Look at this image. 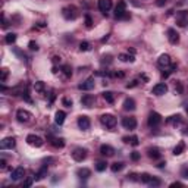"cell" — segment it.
<instances>
[{"mask_svg": "<svg viewBox=\"0 0 188 188\" xmlns=\"http://www.w3.org/2000/svg\"><path fill=\"white\" fill-rule=\"evenodd\" d=\"M115 16L118 19H131V14L127 12V5H125L123 0L118 2V6L115 9Z\"/></svg>", "mask_w": 188, "mask_h": 188, "instance_id": "6da1fadb", "label": "cell"}, {"mask_svg": "<svg viewBox=\"0 0 188 188\" xmlns=\"http://www.w3.org/2000/svg\"><path fill=\"white\" fill-rule=\"evenodd\" d=\"M101 123L106 128H109V129H113V128L116 127V118H115L113 115L106 113L101 116Z\"/></svg>", "mask_w": 188, "mask_h": 188, "instance_id": "7a4b0ae2", "label": "cell"}, {"mask_svg": "<svg viewBox=\"0 0 188 188\" xmlns=\"http://www.w3.org/2000/svg\"><path fill=\"white\" fill-rule=\"evenodd\" d=\"M162 123V116L157 112H151L148 115V127L150 128H157Z\"/></svg>", "mask_w": 188, "mask_h": 188, "instance_id": "3957f363", "label": "cell"}, {"mask_svg": "<svg viewBox=\"0 0 188 188\" xmlns=\"http://www.w3.org/2000/svg\"><path fill=\"white\" fill-rule=\"evenodd\" d=\"M27 143L29 144V146H33V147H41L43 144H44V141H43V138L41 137H38V135H34V134H29L27 137Z\"/></svg>", "mask_w": 188, "mask_h": 188, "instance_id": "277c9868", "label": "cell"}, {"mask_svg": "<svg viewBox=\"0 0 188 188\" xmlns=\"http://www.w3.org/2000/svg\"><path fill=\"white\" fill-rule=\"evenodd\" d=\"M24 176H25V169L22 168V166H18V168H15L10 172V179L12 181H21Z\"/></svg>", "mask_w": 188, "mask_h": 188, "instance_id": "5b68a950", "label": "cell"}, {"mask_svg": "<svg viewBox=\"0 0 188 188\" xmlns=\"http://www.w3.org/2000/svg\"><path fill=\"white\" fill-rule=\"evenodd\" d=\"M15 146H16V141H15L14 137H7L5 140H2V143H0V148L2 150H12Z\"/></svg>", "mask_w": 188, "mask_h": 188, "instance_id": "8992f818", "label": "cell"}, {"mask_svg": "<svg viewBox=\"0 0 188 188\" xmlns=\"http://www.w3.org/2000/svg\"><path fill=\"white\" fill-rule=\"evenodd\" d=\"M72 157H74V160L75 162H82V160H85V157H87V150L85 148H75L74 150V153H72Z\"/></svg>", "mask_w": 188, "mask_h": 188, "instance_id": "52a82bcc", "label": "cell"}, {"mask_svg": "<svg viewBox=\"0 0 188 188\" xmlns=\"http://www.w3.org/2000/svg\"><path fill=\"white\" fill-rule=\"evenodd\" d=\"M122 127L125 128V129H135V127H137V119H135L134 116H127V118L122 119Z\"/></svg>", "mask_w": 188, "mask_h": 188, "instance_id": "ba28073f", "label": "cell"}, {"mask_svg": "<svg viewBox=\"0 0 188 188\" xmlns=\"http://www.w3.org/2000/svg\"><path fill=\"white\" fill-rule=\"evenodd\" d=\"M78 127H80L82 131H87V129H90V127H91L90 118H88V116H85V115L80 116V118H78Z\"/></svg>", "mask_w": 188, "mask_h": 188, "instance_id": "9c48e42d", "label": "cell"}, {"mask_svg": "<svg viewBox=\"0 0 188 188\" xmlns=\"http://www.w3.org/2000/svg\"><path fill=\"white\" fill-rule=\"evenodd\" d=\"M94 82H96V81H94V76H90V78H87L82 84H80L78 88L82 90V91H90V90H93L94 88Z\"/></svg>", "mask_w": 188, "mask_h": 188, "instance_id": "30bf717a", "label": "cell"}, {"mask_svg": "<svg viewBox=\"0 0 188 188\" xmlns=\"http://www.w3.org/2000/svg\"><path fill=\"white\" fill-rule=\"evenodd\" d=\"M63 16L66 18V19H75L78 14H76V7L75 6H68L63 9Z\"/></svg>", "mask_w": 188, "mask_h": 188, "instance_id": "8fae6325", "label": "cell"}, {"mask_svg": "<svg viewBox=\"0 0 188 188\" xmlns=\"http://www.w3.org/2000/svg\"><path fill=\"white\" fill-rule=\"evenodd\" d=\"M168 40L170 44H178V43H179V34L176 33V29L169 28L168 29Z\"/></svg>", "mask_w": 188, "mask_h": 188, "instance_id": "7c38bea8", "label": "cell"}, {"mask_svg": "<svg viewBox=\"0 0 188 188\" xmlns=\"http://www.w3.org/2000/svg\"><path fill=\"white\" fill-rule=\"evenodd\" d=\"M168 93V85L165 82H160V84H156L153 87V94L156 96H163V94Z\"/></svg>", "mask_w": 188, "mask_h": 188, "instance_id": "4fadbf2b", "label": "cell"}, {"mask_svg": "<svg viewBox=\"0 0 188 188\" xmlns=\"http://www.w3.org/2000/svg\"><path fill=\"white\" fill-rule=\"evenodd\" d=\"M16 118H18V121L19 122H28L29 119H31V113H29L28 110L19 109V110L16 112Z\"/></svg>", "mask_w": 188, "mask_h": 188, "instance_id": "5bb4252c", "label": "cell"}, {"mask_svg": "<svg viewBox=\"0 0 188 188\" xmlns=\"http://www.w3.org/2000/svg\"><path fill=\"white\" fill-rule=\"evenodd\" d=\"M112 9V0H99V10L106 14Z\"/></svg>", "mask_w": 188, "mask_h": 188, "instance_id": "9a60e30c", "label": "cell"}, {"mask_svg": "<svg viewBox=\"0 0 188 188\" xmlns=\"http://www.w3.org/2000/svg\"><path fill=\"white\" fill-rule=\"evenodd\" d=\"M166 123H168V125H174V127L181 125L182 123V116L181 115H172V116H169L168 119H166Z\"/></svg>", "mask_w": 188, "mask_h": 188, "instance_id": "2e32d148", "label": "cell"}, {"mask_svg": "<svg viewBox=\"0 0 188 188\" xmlns=\"http://www.w3.org/2000/svg\"><path fill=\"white\" fill-rule=\"evenodd\" d=\"M81 103L85 108H91L94 104V96H91V94H84L82 99H81Z\"/></svg>", "mask_w": 188, "mask_h": 188, "instance_id": "e0dca14e", "label": "cell"}, {"mask_svg": "<svg viewBox=\"0 0 188 188\" xmlns=\"http://www.w3.org/2000/svg\"><path fill=\"white\" fill-rule=\"evenodd\" d=\"M170 62L172 61H170V56H169V54H162L160 57H159V62H157V63H159L160 68H168L172 65Z\"/></svg>", "mask_w": 188, "mask_h": 188, "instance_id": "ac0fdd59", "label": "cell"}, {"mask_svg": "<svg viewBox=\"0 0 188 188\" xmlns=\"http://www.w3.org/2000/svg\"><path fill=\"white\" fill-rule=\"evenodd\" d=\"M100 153L103 156H113L115 155V148L112 147V146H109V144H103L100 147Z\"/></svg>", "mask_w": 188, "mask_h": 188, "instance_id": "d6986e66", "label": "cell"}, {"mask_svg": "<svg viewBox=\"0 0 188 188\" xmlns=\"http://www.w3.org/2000/svg\"><path fill=\"white\" fill-rule=\"evenodd\" d=\"M47 176V166H41L40 170L34 175V181H41Z\"/></svg>", "mask_w": 188, "mask_h": 188, "instance_id": "ffe728a7", "label": "cell"}, {"mask_svg": "<svg viewBox=\"0 0 188 188\" xmlns=\"http://www.w3.org/2000/svg\"><path fill=\"white\" fill-rule=\"evenodd\" d=\"M65 118H66V113H65L63 110H57L56 115H54V122H56L57 125H62V123L65 122Z\"/></svg>", "mask_w": 188, "mask_h": 188, "instance_id": "44dd1931", "label": "cell"}, {"mask_svg": "<svg viewBox=\"0 0 188 188\" xmlns=\"http://www.w3.org/2000/svg\"><path fill=\"white\" fill-rule=\"evenodd\" d=\"M123 109H125V110H135V100L134 99H131V97L125 99V101H123Z\"/></svg>", "mask_w": 188, "mask_h": 188, "instance_id": "7402d4cb", "label": "cell"}, {"mask_svg": "<svg viewBox=\"0 0 188 188\" xmlns=\"http://www.w3.org/2000/svg\"><path fill=\"white\" fill-rule=\"evenodd\" d=\"M76 175L80 176L81 179H87L88 176L91 175V170H90V169H87V168H81V169H78V170H76Z\"/></svg>", "mask_w": 188, "mask_h": 188, "instance_id": "603a6c76", "label": "cell"}, {"mask_svg": "<svg viewBox=\"0 0 188 188\" xmlns=\"http://www.w3.org/2000/svg\"><path fill=\"white\" fill-rule=\"evenodd\" d=\"M123 141H125L127 144L134 146V147H137V146L140 144V141H138V137H137V135H132V137H123Z\"/></svg>", "mask_w": 188, "mask_h": 188, "instance_id": "cb8c5ba5", "label": "cell"}, {"mask_svg": "<svg viewBox=\"0 0 188 188\" xmlns=\"http://www.w3.org/2000/svg\"><path fill=\"white\" fill-rule=\"evenodd\" d=\"M50 140H52V144H53L56 148L65 147V140H63V138H52V137H50Z\"/></svg>", "mask_w": 188, "mask_h": 188, "instance_id": "d4e9b609", "label": "cell"}, {"mask_svg": "<svg viewBox=\"0 0 188 188\" xmlns=\"http://www.w3.org/2000/svg\"><path fill=\"white\" fill-rule=\"evenodd\" d=\"M160 151L157 150V148H148V157L150 159H155V160H157V159H160Z\"/></svg>", "mask_w": 188, "mask_h": 188, "instance_id": "484cf974", "label": "cell"}, {"mask_svg": "<svg viewBox=\"0 0 188 188\" xmlns=\"http://www.w3.org/2000/svg\"><path fill=\"white\" fill-rule=\"evenodd\" d=\"M184 150H185V143H184V141H181V143H179V144L174 148V155L175 156H179Z\"/></svg>", "mask_w": 188, "mask_h": 188, "instance_id": "4316f807", "label": "cell"}, {"mask_svg": "<svg viewBox=\"0 0 188 188\" xmlns=\"http://www.w3.org/2000/svg\"><path fill=\"white\" fill-rule=\"evenodd\" d=\"M187 12L185 10H182L181 14H179V21H178V24L181 25V27H185L187 25Z\"/></svg>", "mask_w": 188, "mask_h": 188, "instance_id": "83f0119b", "label": "cell"}, {"mask_svg": "<svg viewBox=\"0 0 188 188\" xmlns=\"http://www.w3.org/2000/svg\"><path fill=\"white\" fill-rule=\"evenodd\" d=\"M103 99L108 101V103H113V101H115V96H113V93H112V91H104V93H103Z\"/></svg>", "mask_w": 188, "mask_h": 188, "instance_id": "f1b7e54d", "label": "cell"}, {"mask_svg": "<svg viewBox=\"0 0 188 188\" xmlns=\"http://www.w3.org/2000/svg\"><path fill=\"white\" fill-rule=\"evenodd\" d=\"M5 41H6V44H14L15 41H16V34L9 33L6 37H5Z\"/></svg>", "mask_w": 188, "mask_h": 188, "instance_id": "f546056e", "label": "cell"}, {"mask_svg": "<svg viewBox=\"0 0 188 188\" xmlns=\"http://www.w3.org/2000/svg\"><path fill=\"white\" fill-rule=\"evenodd\" d=\"M34 88H35V91L43 93V91L46 90V85H44V82H43V81H37V82L34 84Z\"/></svg>", "mask_w": 188, "mask_h": 188, "instance_id": "4dcf8cb0", "label": "cell"}, {"mask_svg": "<svg viewBox=\"0 0 188 188\" xmlns=\"http://www.w3.org/2000/svg\"><path fill=\"white\" fill-rule=\"evenodd\" d=\"M123 163L122 162H115L113 165H112V172H119V170H122L123 169Z\"/></svg>", "mask_w": 188, "mask_h": 188, "instance_id": "1f68e13d", "label": "cell"}, {"mask_svg": "<svg viewBox=\"0 0 188 188\" xmlns=\"http://www.w3.org/2000/svg\"><path fill=\"white\" fill-rule=\"evenodd\" d=\"M119 59H121L122 62H134V54H131V56H129V54H125V53H121L119 54Z\"/></svg>", "mask_w": 188, "mask_h": 188, "instance_id": "d6a6232c", "label": "cell"}, {"mask_svg": "<svg viewBox=\"0 0 188 188\" xmlns=\"http://www.w3.org/2000/svg\"><path fill=\"white\" fill-rule=\"evenodd\" d=\"M62 71H63L65 76H68V78L72 75V68L69 66V65H63V66H62Z\"/></svg>", "mask_w": 188, "mask_h": 188, "instance_id": "836d02e7", "label": "cell"}, {"mask_svg": "<svg viewBox=\"0 0 188 188\" xmlns=\"http://www.w3.org/2000/svg\"><path fill=\"white\" fill-rule=\"evenodd\" d=\"M106 168H108V163H106V162H99V163L96 165V169H97L99 172H103V170H106Z\"/></svg>", "mask_w": 188, "mask_h": 188, "instance_id": "e575fe53", "label": "cell"}, {"mask_svg": "<svg viewBox=\"0 0 188 188\" xmlns=\"http://www.w3.org/2000/svg\"><path fill=\"white\" fill-rule=\"evenodd\" d=\"M151 178H153V176H151V175H148V174H143V175H140V181H141V182H144V184H148Z\"/></svg>", "mask_w": 188, "mask_h": 188, "instance_id": "d590c367", "label": "cell"}, {"mask_svg": "<svg viewBox=\"0 0 188 188\" xmlns=\"http://www.w3.org/2000/svg\"><path fill=\"white\" fill-rule=\"evenodd\" d=\"M160 184H162V181L159 179V178H151V179H150V182H148L147 185H150V187H159Z\"/></svg>", "mask_w": 188, "mask_h": 188, "instance_id": "8d00e7d4", "label": "cell"}, {"mask_svg": "<svg viewBox=\"0 0 188 188\" xmlns=\"http://www.w3.org/2000/svg\"><path fill=\"white\" fill-rule=\"evenodd\" d=\"M22 97L28 101V103H33L31 97H29V91H28V85H25V91H22Z\"/></svg>", "mask_w": 188, "mask_h": 188, "instance_id": "74e56055", "label": "cell"}, {"mask_svg": "<svg viewBox=\"0 0 188 188\" xmlns=\"http://www.w3.org/2000/svg\"><path fill=\"white\" fill-rule=\"evenodd\" d=\"M80 50L81 52H88L90 50V43L88 41H82L80 44Z\"/></svg>", "mask_w": 188, "mask_h": 188, "instance_id": "f35d334b", "label": "cell"}, {"mask_svg": "<svg viewBox=\"0 0 188 188\" xmlns=\"http://www.w3.org/2000/svg\"><path fill=\"white\" fill-rule=\"evenodd\" d=\"M7 75H9V72H7L6 68H5V69H2V82H6Z\"/></svg>", "mask_w": 188, "mask_h": 188, "instance_id": "ab89813d", "label": "cell"}, {"mask_svg": "<svg viewBox=\"0 0 188 188\" xmlns=\"http://www.w3.org/2000/svg\"><path fill=\"white\" fill-rule=\"evenodd\" d=\"M28 46H29V50H35V52H37V50H38V44H37V43H35V41H29V44H28Z\"/></svg>", "mask_w": 188, "mask_h": 188, "instance_id": "60d3db41", "label": "cell"}, {"mask_svg": "<svg viewBox=\"0 0 188 188\" xmlns=\"http://www.w3.org/2000/svg\"><path fill=\"white\" fill-rule=\"evenodd\" d=\"M85 25H87V28H91V25H93V21L90 18V15H85Z\"/></svg>", "mask_w": 188, "mask_h": 188, "instance_id": "b9f144b4", "label": "cell"}, {"mask_svg": "<svg viewBox=\"0 0 188 188\" xmlns=\"http://www.w3.org/2000/svg\"><path fill=\"white\" fill-rule=\"evenodd\" d=\"M131 159H132L134 162L140 160V153H138V151H132V155H131Z\"/></svg>", "mask_w": 188, "mask_h": 188, "instance_id": "7bdbcfd3", "label": "cell"}, {"mask_svg": "<svg viewBox=\"0 0 188 188\" xmlns=\"http://www.w3.org/2000/svg\"><path fill=\"white\" fill-rule=\"evenodd\" d=\"M110 59H112V56L110 54H108V56H103V59H101V63H110Z\"/></svg>", "mask_w": 188, "mask_h": 188, "instance_id": "ee69618b", "label": "cell"}, {"mask_svg": "<svg viewBox=\"0 0 188 188\" xmlns=\"http://www.w3.org/2000/svg\"><path fill=\"white\" fill-rule=\"evenodd\" d=\"M62 101H63V104H65L66 108H72V100H69V99H66V97H65Z\"/></svg>", "mask_w": 188, "mask_h": 188, "instance_id": "f6af8a7d", "label": "cell"}, {"mask_svg": "<svg viewBox=\"0 0 188 188\" xmlns=\"http://www.w3.org/2000/svg\"><path fill=\"white\" fill-rule=\"evenodd\" d=\"M137 85H138V81L134 80V81H131L129 84H127V88H134V87H137Z\"/></svg>", "mask_w": 188, "mask_h": 188, "instance_id": "bcb514c9", "label": "cell"}, {"mask_svg": "<svg viewBox=\"0 0 188 188\" xmlns=\"http://www.w3.org/2000/svg\"><path fill=\"white\" fill-rule=\"evenodd\" d=\"M178 90V93H182V85H181V82L179 81H176L175 82V91Z\"/></svg>", "mask_w": 188, "mask_h": 188, "instance_id": "7dc6e473", "label": "cell"}, {"mask_svg": "<svg viewBox=\"0 0 188 188\" xmlns=\"http://www.w3.org/2000/svg\"><path fill=\"white\" fill-rule=\"evenodd\" d=\"M166 2H168V0H156V5H157V6H165V3H166Z\"/></svg>", "mask_w": 188, "mask_h": 188, "instance_id": "c3c4849f", "label": "cell"}, {"mask_svg": "<svg viewBox=\"0 0 188 188\" xmlns=\"http://www.w3.org/2000/svg\"><path fill=\"white\" fill-rule=\"evenodd\" d=\"M113 76H116V78H123L125 74L123 72H113Z\"/></svg>", "mask_w": 188, "mask_h": 188, "instance_id": "681fc988", "label": "cell"}, {"mask_svg": "<svg viewBox=\"0 0 188 188\" xmlns=\"http://www.w3.org/2000/svg\"><path fill=\"white\" fill-rule=\"evenodd\" d=\"M33 185V179H27V181L24 182V187L27 188V187H31Z\"/></svg>", "mask_w": 188, "mask_h": 188, "instance_id": "f907efd6", "label": "cell"}, {"mask_svg": "<svg viewBox=\"0 0 188 188\" xmlns=\"http://www.w3.org/2000/svg\"><path fill=\"white\" fill-rule=\"evenodd\" d=\"M2 22H3V28L7 27V22H6V18H5V15L2 14Z\"/></svg>", "mask_w": 188, "mask_h": 188, "instance_id": "816d5d0a", "label": "cell"}, {"mask_svg": "<svg viewBox=\"0 0 188 188\" xmlns=\"http://www.w3.org/2000/svg\"><path fill=\"white\" fill-rule=\"evenodd\" d=\"M0 168L2 169L6 168V160H5V159H2V160H0Z\"/></svg>", "mask_w": 188, "mask_h": 188, "instance_id": "f5cc1de1", "label": "cell"}, {"mask_svg": "<svg viewBox=\"0 0 188 188\" xmlns=\"http://www.w3.org/2000/svg\"><path fill=\"white\" fill-rule=\"evenodd\" d=\"M59 62H61V57H59V56H54V57H53V63H59Z\"/></svg>", "mask_w": 188, "mask_h": 188, "instance_id": "db71d44e", "label": "cell"}, {"mask_svg": "<svg viewBox=\"0 0 188 188\" xmlns=\"http://www.w3.org/2000/svg\"><path fill=\"white\" fill-rule=\"evenodd\" d=\"M182 184L181 182H174V184H170V187H181Z\"/></svg>", "mask_w": 188, "mask_h": 188, "instance_id": "11a10c76", "label": "cell"}, {"mask_svg": "<svg viewBox=\"0 0 188 188\" xmlns=\"http://www.w3.org/2000/svg\"><path fill=\"white\" fill-rule=\"evenodd\" d=\"M182 132H184V134H185V135H188V127L185 128V129H184V131H182Z\"/></svg>", "mask_w": 188, "mask_h": 188, "instance_id": "9f6ffc18", "label": "cell"}, {"mask_svg": "<svg viewBox=\"0 0 188 188\" xmlns=\"http://www.w3.org/2000/svg\"><path fill=\"white\" fill-rule=\"evenodd\" d=\"M187 112H188V106H187Z\"/></svg>", "mask_w": 188, "mask_h": 188, "instance_id": "6f0895ef", "label": "cell"}]
</instances>
